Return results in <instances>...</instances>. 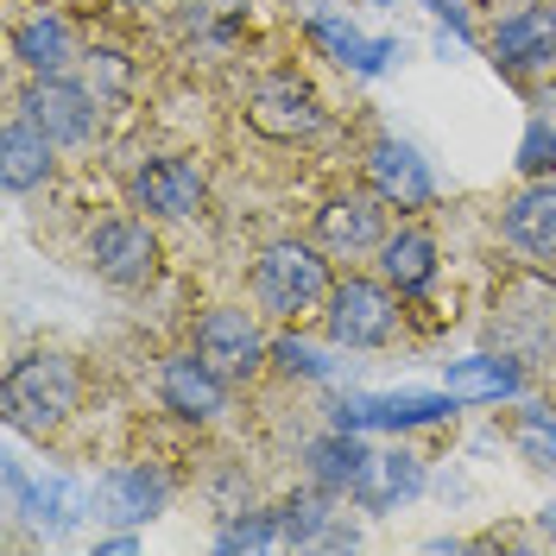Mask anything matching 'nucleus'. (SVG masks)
I'll return each instance as SVG.
<instances>
[{
	"label": "nucleus",
	"mask_w": 556,
	"mask_h": 556,
	"mask_svg": "<svg viewBox=\"0 0 556 556\" xmlns=\"http://www.w3.org/2000/svg\"><path fill=\"white\" fill-rule=\"evenodd\" d=\"M83 83H89V89L102 96V108H108V102H121V96L134 89V64H127L114 45H89V51H83Z\"/></svg>",
	"instance_id": "25"
},
{
	"label": "nucleus",
	"mask_w": 556,
	"mask_h": 556,
	"mask_svg": "<svg viewBox=\"0 0 556 556\" xmlns=\"http://www.w3.org/2000/svg\"><path fill=\"white\" fill-rule=\"evenodd\" d=\"M58 152H64V146L45 134L26 108H13V121H7V134H0V177H7V190L26 197V190H38V184H51Z\"/></svg>",
	"instance_id": "17"
},
{
	"label": "nucleus",
	"mask_w": 556,
	"mask_h": 556,
	"mask_svg": "<svg viewBox=\"0 0 556 556\" xmlns=\"http://www.w3.org/2000/svg\"><path fill=\"white\" fill-rule=\"evenodd\" d=\"M500 241L525 266H556V177H531L500 208Z\"/></svg>",
	"instance_id": "12"
},
{
	"label": "nucleus",
	"mask_w": 556,
	"mask_h": 556,
	"mask_svg": "<svg viewBox=\"0 0 556 556\" xmlns=\"http://www.w3.org/2000/svg\"><path fill=\"white\" fill-rule=\"evenodd\" d=\"M531 102H538V108H551V121H556V83H544V89H538Z\"/></svg>",
	"instance_id": "30"
},
{
	"label": "nucleus",
	"mask_w": 556,
	"mask_h": 556,
	"mask_svg": "<svg viewBox=\"0 0 556 556\" xmlns=\"http://www.w3.org/2000/svg\"><path fill=\"white\" fill-rule=\"evenodd\" d=\"M399 323H405V311H399V291L386 278H336L329 311H323V329L336 348H386L399 336Z\"/></svg>",
	"instance_id": "4"
},
{
	"label": "nucleus",
	"mask_w": 556,
	"mask_h": 556,
	"mask_svg": "<svg viewBox=\"0 0 556 556\" xmlns=\"http://www.w3.org/2000/svg\"><path fill=\"white\" fill-rule=\"evenodd\" d=\"M367 443L354 437V430H329V437H316L311 450H304V475H311L316 486H329V493H354V481H361V468H367Z\"/></svg>",
	"instance_id": "20"
},
{
	"label": "nucleus",
	"mask_w": 556,
	"mask_h": 556,
	"mask_svg": "<svg viewBox=\"0 0 556 556\" xmlns=\"http://www.w3.org/2000/svg\"><path fill=\"white\" fill-rule=\"evenodd\" d=\"M172 506V475L152 462H114L102 468V481L89 486V513L108 525H146Z\"/></svg>",
	"instance_id": "10"
},
{
	"label": "nucleus",
	"mask_w": 556,
	"mask_h": 556,
	"mask_svg": "<svg viewBox=\"0 0 556 556\" xmlns=\"http://www.w3.org/2000/svg\"><path fill=\"white\" fill-rule=\"evenodd\" d=\"M83 38L58 7H33L26 20H13V58L26 64V76H70L83 64Z\"/></svg>",
	"instance_id": "14"
},
{
	"label": "nucleus",
	"mask_w": 556,
	"mask_h": 556,
	"mask_svg": "<svg viewBox=\"0 0 556 556\" xmlns=\"http://www.w3.org/2000/svg\"><path fill=\"white\" fill-rule=\"evenodd\" d=\"M7 424L26 430V437H51L64 430L70 417L83 412V392H89V374L83 361L64 354V348H33L7 367Z\"/></svg>",
	"instance_id": "1"
},
{
	"label": "nucleus",
	"mask_w": 556,
	"mask_h": 556,
	"mask_svg": "<svg viewBox=\"0 0 556 556\" xmlns=\"http://www.w3.org/2000/svg\"><path fill=\"white\" fill-rule=\"evenodd\" d=\"M273 544H285L278 513H241V519L222 525V538H215V551H273Z\"/></svg>",
	"instance_id": "26"
},
{
	"label": "nucleus",
	"mask_w": 556,
	"mask_h": 556,
	"mask_svg": "<svg viewBox=\"0 0 556 556\" xmlns=\"http://www.w3.org/2000/svg\"><path fill=\"white\" fill-rule=\"evenodd\" d=\"M134 208L159 215V222H190L208 203V177L190 152H165V159H146L134 172Z\"/></svg>",
	"instance_id": "11"
},
{
	"label": "nucleus",
	"mask_w": 556,
	"mask_h": 556,
	"mask_svg": "<svg viewBox=\"0 0 556 556\" xmlns=\"http://www.w3.org/2000/svg\"><path fill=\"white\" fill-rule=\"evenodd\" d=\"M374 7H386V0H374Z\"/></svg>",
	"instance_id": "32"
},
{
	"label": "nucleus",
	"mask_w": 556,
	"mask_h": 556,
	"mask_svg": "<svg viewBox=\"0 0 556 556\" xmlns=\"http://www.w3.org/2000/svg\"><path fill=\"white\" fill-rule=\"evenodd\" d=\"M247 127L260 139H273V146H304L329 127V108L316 96L311 76H298V70H273V76H260L253 89H247Z\"/></svg>",
	"instance_id": "3"
},
{
	"label": "nucleus",
	"mask_w": 556,
	"mask_h": 556,
	"mask_svg": "<svg viewBox=\"0 0 556 556\" xmlns=\"http://www.w3.org/2000/svg\"><path fill=\"white\" fill-rule=\"evenodd\" d=\"M247 291H253V311L273 316V323H304V316H323L329 311V253L311 241H273L253 273H247Z\"/></svg>",
	"instance_id": "2"
},
{
	"label": "nucleus",
	"mask_w": 556,
	"mask_h": 556,
	"mask_svg": "<svg viewBox=\"0 0 556 556\" xmlns=\"http://www.w3.org/2000/svg\"><path fill=\"white\" fill-rule=\"evenodd\" d=\"M96 13H134V7H152V0H89Z\"/></svg>",
	"instance_id": "29"
},
{
	"label": "nucleus",
	"mask_w": 556,
	"mask_h": 556,
	"mask_svg": "<svg viewBox=\"0 0 556 556\" xmlns=\"http://www.w3.org/2000/svg\"><path fill=\"white\" fill-rule=\"evenodd\" d=\"M417 486H424V455L374 450L367 455V468H361V481H354V506H367V513H392L399 500H412Z\"/></svg>",
	"instance_id": "18"
},
{
	"label": "nucleus",
	"mask_w": 556,
	"mask_h": 556,
	"mask_svg": "<svg viewBox=\"0 0 556 556\" xmlns=\"http://www.w3.org/2000/svg\"><path fill=\"white\" fill-rule=\"evenodd\" d=\"M544 538H551V544H556V500H551V506H544Z\"/></svg>",
	"instance_id": "31"
},
{
	"label": "nucleus",
	"mask_w": 556,
	"mask_h": 556,
	"mask_svg": "<svg viewBox=\"0 0 556 556\" xmlns=\"http://www.w3.org/2000/svg\"><path fill=\"white\" fill-rule=\"evenodd\" d=\"M513 450H519L525 468L556 475V412H544V405H525V412L513 417Z\"/></svg>",
	"instance_id": "24"
},
{
	"label": "nucleus",
	"mask_w": 556,
	"mask_h": 556,
	"mask_svg": "<svg viewBox=\"0 0 556 556\" xmlns=\"http://www.w3.org/2000/svg\"><path fill=\"white\" fill-rule=\"evenodd\" d=\"M519 172L525 177H556V121H531L525 127V146H519Z\"/></svg>",
	"instance_id": "27"
},
{
	"label": "nucleus",
	"mask_w": 556,
	"mask_h": 556,
	"mask_svg": "<svg viewBox=\"0 0 556 556\" xmlns=\"http://www.w3.org/2000/svg\"><path fill=\"white\" fill-rule=\"evenodd\" d=\"M367 184H374V190L386 197V208H399V215H417V208H430V197H437L430 165L392 134H380L374 146H367Z\"/></svg>",
	"instance_id": "16"
},
{
	"label": "nucleus",
	"mask_w": 556,
	"mask_h": 556,
	"mask_svg": "<svg viewBox=\"0 0 556 556\" xmlns=\"http://www.w3.org/2000/svg\"><path fill=\"white\" fill-rule=\"evenodd\" d=\"M386 215H392V208H386V197L374 184H367V190H336L329 203L316 208V247H323L329 260H348V266H354V260H367V253L386 247V235H392Z\"/></svg>",
	"instance_id": "8"
},
{
	"label": "nucleus",
	"mask_w": 556,
	"mask_h": 556,
	"mask_svg": "<svg viewBox=\"0 0 556 556\" xmlns=\"http://www.w3.org/2000/svg\"><path fill=\"white\" fill-rule=\"evenodd\" d=\"M462 399L443 392H380V399H342L336 424L342 430H417V424H443Z\"/></svg>",
	"instance_id": "15"
},
{
	"label": "nucleus",
	"mask_w": 556,
	"mask_h": 556,
	"mask_svg": "<svg viewBox=\"0 0 556 556\" xmlns=\"http://www.w3.org/2000/svg\"><path fill=\"white\" fill-rule=\"evenodd\" d=\"M20 108H26L58 146H89V139L102 134V96H96L89 83H76V76H33L26 96H20Z\"/></svg>",
	"instance_id": "9"
},
{
	"label": "nucleus",
	"mask_w": 556,
	"mask_h": 556,
	"mask_svg": "<svg viewBox=\"0 0 556 556\" xmlns=\"http://www.w3.org/2000/svg\"><path fill=\"white\" fill-rule=\"evenodd\" d=\"M443 386H450L462 405H486V399H513L519 392V367L500 354H468V361H450L443 367Z\"/></svg>",
	"instance_id": "21"
},
{
	"label": "nucleus",
	"mask_w": 556,
	"mask_h": 556,
	"mask_svg": "<svg viewBox=\"0 0 556 556\" xmlns=\"http://www.w3.org/2000/svg\"><path fill=\"white\" fill-rule=\"evenodd\" d=\"M486 58H493L500 76H513V83L556 76V7L551 0H531V7H513L506 20H493Z\"/></svg>",
	"instance_id": "7"
},
{
	"label": "nucleus",
	"mask_w": 556,
	"mask_h": 556,
	"mask_svg": "<svg viewBox=\"0 0 556 556\" xmlns=\"http://www.w3.org/2000/svg\"><path fill=\"white\" fill-rule=\"evenodd\" d=\"M197 354H203L222 380H253V374H266V361H273V336H266L260 311L215 304V311L197 316Z\"/></svg>",
	"instance_id": "6"
},
{
	"label": "nucleus",
	"mask_w": 556,
	"mask_h": 556,
	"mask_svg": "<svg viewBox=\"0 0 556 556\" xmlns=\"http://www.w3.org/2000/svg\"><path fill=\"white\" fill-rule=\"evenodd\" d=\"M380 278L399 291V298H417V291H430L437 285V235L430 228H399V235H386L380 247Z\"/></svg>",
	"instance_id": "19"
},
{
	"label": "nucleus",
	"mask_w": 556,
	"mask_h": 556,
	"mask_svg": "<svg viewBox=\"0 0 556 556\" xmlns=\"http://www.w3.org/2000/svg\"><path fill=\"white\" fill-rule=\"evenodd\" d=\"M273 367H278V374H291V380H329V361L311 354L298 336H278V342H273Z\"/></svg>",
	"instance_id": "28"
},
{
	"label": "nucleus",
	"mask_w": 556,
	"mask_h": 556,
	"mask_svg": "<svg viewBox=\"0 0 556 556\" xmlns=\"http://www.w3.org/2000/svg\"><path fill=\"white\" fill-rule=\"evenodd\" d=\"M336 519H342V513H336V493L316 486V481L278 506V531H285V544H323V531H329Z\"/></svg>",
	"instance_id": "22"
},
{
	"label": "nucleus",
	"mask_w": 556,
	"mask_h": 556,
	"mask_svg": "<svg viewBox=\"0 0 556 556\" xmlns=\"http://www.w3.org/2000/svg\"><path fill=\"white\" fill-rule=\"evenodd\" d=\"M83 266L102 278V285H121V291H139L159 273V235L146 215H102L83 241Z\"/></svg>",
	"instance_id": "5"
},
{
	"label": "nucleus",
	"mask_w": 556,
	"mask_h": 556,
	"mask_svg": "<svg viewBox=\"0 0 556 556\" xmlns=\"http://www.w3.org/2000/svg\"><path fill=\"white\" fill-rule=\"evenodd\" d=\"M311 38L323 45V51H329V58H336V64H348V70H380L386 58L399 51L392 38H361L354 26L329 20V13H316V20H311Z\"/></svg>",
	"instance_id": "23"
},
{
	"label": "nucleus",
	"mask_w": 556,
	"mask_h": 556,
	"mask_svg": "<svg viewBox=\"0 0 556 556\" xmlns=\"http://www.w3.org/2000/svg\"><path fill=\"white\" fill-rule=\"evenodd\" d=\"M228 386L235 380H222L197 348L159 361V399H165V412L184 417V424H215V417L228 412Z\"/></svg>",
	"instance_id": "13"
}]
</instances>
